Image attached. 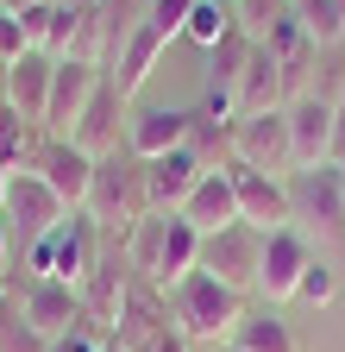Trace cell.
<instances>
[{
    "label": "cell",
    "instance_id": "cell-13",
    "mask_svg": "<svg viewBox=\"0 0 345 352\" xmlns=\"http://www.w3.org/2000/svg\"><path fill=\"white\" fill-rule=\"evenodd\" d=\"M233 189H239V220L257 233L295 227V201H289V176H264V170H239L233 164Z\"/></svg>",
    "mask_w": 345,
    "mask_h": 352
},
{
    "label": "cell",
    "instance_id": "cell-22",
    "mask_svg": "<svg viewBox=\"0 0 345 352\" xmlns=\"http://www.w3.org/2000/svg\"><path fill=\"white\" fill-rule=\"evenodd\" d=\"M182 151L201 170H233V120L207 113V107H189V139H182Z\"/></svg>",
    "mask_w": 345,
    "mask_h": 352
},
{
    "label": "cell",
    "instance_id": "cell-23",
    "mask_svg": "<svg viewBox=\"0 0 345 352\" xmlns=\"http://www.w3.org/2000/svg\"><path fill=\"white\" fill-rule=\"evenodd\" d=\"M276 107H283V69L270 57V44H257L239 95H233V113H276Z\"/></svg>",
    "mask_w": 345,
    "mask_h": 352
},
{
    "label": "cell",
    "instance_id": "cell-28",
    "mask_svg": "<svg viewBox=\"0 0 345 352\" xmlns=\"http://www.w3.org/2000/svg\"><path fill=\"white\" fill-rule=\"evenodd\" d=\"M233 13H239V32H245L251 44H270L276 19L289 13V0H233Z\"/></svg>",
    "mask_w": 345,
    "mask_h": 352
},
{
    "label": "cell",
    "instance_id": "cell-4",
    "mask_svg": "<svg viewBox=\"0 0 345 352\" xmlns=\"http://www.w3.org/2000/svg\"><path fill=\"white\" fill-rule=\"evenodd\" d=\"M7 302L19 308V321L38 333V340H45V346H57V340H69V333H82V321H88V315H82V296L69 289V283H51V277H7Z\"/></svg>",
    "mask_w": 345,
    "mask_h": 352
},
{
    "label": "cell",
    "instance_id": "cell-39",
    "mask_svg": "<svg viewBox=\"0 0 345 352\" xmlns=\"http://www.w3.org/2000/svg\"><path fill=\"white\" fill-rule=\"evenodd\" d=\"M339 170H345V164H339Z\"/></svg>",
    "mask_w": 345,
    "mask_h": 352
},
{
    "label": "cell",
    "instance_id": "cell-38",
    "mask_svg": "<svg viewBox=\"0 0 345 352\" xmlns=\"http://www.w3.org/2000/svg\"><path fill=\"white\" fill-rule=\"evenodd\" d=\"M220 352H239V346H220Z\"/></svg>",
    "mask_w": 345,
    "mask_h": 352
},
{
    "label": "cell",
    "instance_id": "cell-29",
    "mask_svg": "<svg viewBox=\"0 0 345 352\" xmlns=\"http://www.w3.org/2000/svg\"><path fill=\"white\" fill-rule=\"evenodd\" d=\"M333 296H339V271H333L326 258H314L308 271H301V283H295V302H308V308H326Z\"/></svg>",
    "mask_w": 345,
    "mask_h": 352
},
{
    "label": "cell",
    "instance_id": "cell-25",
    "mask_svg": "<svg viewBox=\"0 0 345 352\" xmlns=\"http://www.w3.org/2000/svg\"><path fill=\"white\" fill-rule=\"evenodd\" d=\"M38 145H45V126H32V120H19L13 107H0V170H32L38 164Z\"/></svg>",
    "mask_w": 345,
    "mask_h": 352
},
{
    "label": "cell",
    "instance_id": "cell-12",
    "mask_svg": "<svg viewBox=\"0 0 345 352\" xmlns=\"http://www.w3.org/2000/svg\"><path fill=\"white\" fill-rule=\"evenodd\" d=\"M95 88H101V69L95 63H57L51 76V101H45V139H75V126H82V107L95 101Z\"/></svg>",
    "mask_w": 345,
    "mask_h": 352
},
{
    "label": "cell",
    "instance_id": "cell-19",
    "mask_svg": "<svg viewBox=\"0 0 345 352\" xmlns=\"http://www.w3.org/2000/svg\"><path fill=\"white\" fill-rule=\"evenodd\" d=\"M51 76H57V57L45 51H25L13 69H7V107L32 126H45V101H51Z\"/></svg>",
    "mask_w": 345,
    "mask_h": 352
},
{
    "label": "cell",
    "instance_id": "cell-34",
    "mask_svg": "<svg viewBox=\"0 0 345 352\" xmlns=\"http://www.w3.org/2000/svg\"><path fill=\"white\" fill-rule=\"evenodd\" d=\"M51 352H107V340H101L95 327H82V333H69V340H57Z\"/></svg>",
    "mask_w": 345,
    "mask_h": 352
},
{
    "label": "cell",
    "instance_id": "cell-11",
    "mask_svg": "<svg viewBox=\"0 0 345 352\" xmlns=\"http://www.w3.org/2000/svg\"><path fill=\"white\" fill-rule=\"evenodd\" d=\"M157 333H169V296H163L157 283L132 277V289H126V302H119V321H113L107 346H113V352H145Z\"/></svg>",
    "mask_w": 345,
    "mask_h": 352
},
{
    "label": "cell",
    "instance_id": "cell-37",
    "mask_svg": "<svg viewBox=\"0 0 345 352\" xmlns=\"http://www.w3.org/2000/svg\"><path fill=\"white\" fill-rule=\"evenodd\" d=\"M195 352H220V346H195Z\"/></svg>",
    "mask_w": 345,
    "mask_h": 352
},
{
    "label": "cell",
    "instance_id": "cell-26",
    "mask_svg": "<svg viewBox=\"0 0 345 352\" xmlns=\"http://www.w3.org/2000/svg\"><path fill=\"white\" fill-rule=\"evenodd\" d=\"M289 13H295V25L308 32L320 51H333V44L345 38V0H289Z\"/></svg>",
    "mask_w": 345,
    "mask_h": 352
},
{
    "label": "cell",
    "instance_id": "cell-21",
    "mask_svg": "<svg viewBox=\"0 0 345 352\" xmlns=\"http://www.w3.org/2000/svg\"><path fill=\"white\" fill-rule=\"evenodd\" d=\"M163 51H169V38H157L151 25H139L132 38H126V51H119V63L107 69V82L119 88L126 101H139L145 95V82L157 76V63H163Z\"/></svg>",
    "mask_w": 345,
    "mask_h": 352
},
{
    "label": "cell",
    "instance_id": "cell-18",
    "mask_svg": "<svg viewBox=\"0 0 345 352\" xmlns=\"http://www.w3.org/2000/svg\"><path fill=\"white\" fill-rule=\"evenodd\" d=\"M182 220H189L201 239L226 233L233 220H239V189H233V170H207L201 183H195V195L182 201Z\"/></svg>",
    "mask_w": 345,
    "mask_h": 352
},
{
    "label": "cell",
    "instance_id": "cell-5",
    "mask_svg": "<svg viewBox=\"0 0 345 352\" xmlns=\"http://www.w3.org/2000/svg\"><path fill=\"white\" fill-rule=\"evenodd\" d=\"M289 201H295V227L320 233L333 245H345V170L320 164V170H295L289 176Z\"/></svg>",
    "mask_w": 345,
    "mask_h": 352
},
{
    "label": "cell",
    "instance_id": "cell-24",
    "mask_svg": "<svg viewBox=\"0 0 345 352\" xmlns=\"http://www.w3.org/2000/svg\"><path fill=\"white\" fill-rule=\"evenodd\" d=\"M226 346H239V352H301L295 333H289V321L276 315V308H264V315H251V308H245V321L233 327Z\"/></svg>",
    "mask_w": 345,
    "mask_h": 352
},
{
    "label": "cell",
    "instance_id": "cell-33",
    "mask_svg": "<svg viewBox=\"0 0 345 352\" xmlns=\"http://www.w3.org/2000/svg\"><path fill=\"white\" fill-rule=\"evenodd\" d=\"M25 51H32V44H25L19 19H13V13H0V69H13V63H19Z\"/></svg>",
    "mask_w": 345,
    "mask_h": 352
},
{
    "label": "cell",
    "instance_id": "cell-36",
    "mask_svg": "<svg viewBox=\"0 0 345 352\" xmlns=\"http://www.w3.org/2000/svg\"><path fill=\"white\" fill-rule=\"evenodd\" d=\"M7 183H13V176H7V170H0V208H7Z\"/></svg>",
    "mask_w": 345,
    "mask_h": 352
},
{
    "label": "cell",
    "instance_id": "cell-14",
    "mask_svg": "<svg viewBox=\"0 0 345 352\" xmlns=\"http://www.w3.org/2000/svg\"><path fill=\"white\" fill-rule=\"evenodd\" d=\"M126 126H132V101L119 95V88L101 76V88H95V101L82 107V126H75V145L88 151V157H113V151H126Z\"/></svg>",
    "mask_w": 345,
    "mask_h": 352
},
{
    "label": "cell",
    "instance_id": "cell-1",
    "mask_svg": "<svg viewBox=\"0 0 345 352\" xmlns=\"http://www.w3.org/2000/svg\"><path fill=\"white\" fill-rule=\"evenodd\" d=\"M169 296V327H176L189 346H226L233 327L245 321V296L233 283H220L213 271H189Z\"/></svg>",
    "mask_w": 345,
    "mask_h": 352
},
{
    "label": "cell",
    "instance_id": "cell-15",
    "mask_svg": "<svg viewBox=\"0 0 345 352\" xmlns=\"http://www.w3.org/2000/svg\"><path fill=\"white\" fill-rule=\"evenodd\" d=\"M283 113H289V151H295V170L333 164V101L301 95V101H289Z\"/></svg>",
    "mask_w": 345,
    "mask_h": 352
},
{
    "label": "cell",
    "instance_id": "cell-35",
    "mask_svg": "<svg viewBox=\"0 0 345 352\" xmlns=\"http://www.w3.org/2000/svg\"><path fill=\"white\" fill-rule=\"evenodd\" d=\"M145 352H195V346H189V340H182L176 327H169V333H157V340H151Z\"/></svg>",
    "mask_w": 345,
    "mask_h": 352
},
{
    "label": "cell",
    "instance_id": "cell-6",
    "mask_svg": "<svg viewBox=\"0 0 345 352\" xmlns=\"http://www.w3.org/2000/svg\"><path fill=\"white\" fill-rule=\"evenodd\" d=\"M63 201L38 183L32 170H13V183H7V208H0V227H7V239L19 245V252H32L45 233H57L63 227Z\"/></svg>",
    "mask_w": 345,
    "mask_h": 352
},
{
    "label": "cell",
    "instance_id": "cell-2",
    "mask_svg": "<svg viewBox=\"0 0 345 352\" xmlns=\"http://www.w3.org/2000/svg\"><path fill=\"white\" fill-rule=\"evenodd\" d=\"M95 220V227L107 239H126L139 227V220L151 214V195H145V164L132 151H113V157H95V189H88V208H82Z\"/></svg>",
    "mask_w": 345,
    "mask_h": 352
},
{
    "label": "cell",
    "instance_id": "cell-9",
    "mask_svg": "<svg viewBox=\"0 0 345 352\" xmlns=\"http://www.w3.org/2000/svg\"><path fill=\"white\" fill-rule=\"evenodd\" d=\"M314 258L320 252H314V239L301 227L264 233V258H257V289H264V302H295V283H301V271H308Z\"/></svg>",
    "mask_w": 345,
    "mask_h": 352
},
{
    "label": "cell",
    "instance_id": "cell-31",
    "mask_svg": "<svg viewBox=\"0 0 345 352\" xmlns=\"http://www.w3.org/2000/svg\"><path fill=\"white\" fill-rule=\"evenodd\" d=\"M0 352H51L45 340H38V333L19 321V308H13L7 296H0Z\"/></svg>",
    "mask_w": 345,
    "mask_h": 352
},
{
    "label": "cell",
    "instance_id": "cell-20",
    "mask_svg": "<svg viewBox=\"0 0 345 352\" xmlns=\"http://www.w3.org/2000/svg\"><path fill=\"white\" fill-rule=\"evenodd\" d=\"M201 164L189 157V151H169V157H151L145 164V195H151V208L157 214H182V201L195 195V183H201Z\"/></svg>",
    "mask_w": 345,
    "mask_h": 352
},
{
    "label": "cell",
    "instance_id": "cell-3",
    "mask_svg": "<svg viewBox=\"0 0 345 352\" xmlns=\"http://www.w3.org/2000/svg\"><path fill=\"white\" fill-rule=\"evenodd\" d=\"M101 252H107V233L95 227V220H88V214H63V227H57V233H45V239L25 252V271H32V277H51V283L82 289V277L101 264Z\"/></svg>",
    "mask_w": 345,
    "mask_h": 352
},
{
    "label": "cell",
    "instance_id": "cell-7",
    "mask_svg": "<svg viewBox=\"0 0 345 352\" xmlns=\"http://www.w3.org/2000/svg\"><path fill=\"white\" fill-rule=\"evenodd\" d=\"M233 164L239 170H264V176H295L289 151V113H239L233 120Z\"/></svg>",
    "mask_w": 345,
    "mask_h": 352
},
{
    "label": "cell",
    "instance_id": "cell-32",
    "mask_svg": "<svg viewBox=\"0 0 345 352\" xmlns=\"http://www.w3.org/2000/svg\"><path fill=\"white\" fill-rule=\"evenodd\" d=\"M189 13H195V0H151L145 25H151L157 38H182V32H189Z\"/></svg>",
    "mask_w": 345,
    "mask_h": 352
},
{
    "label": "cell",
    "instance_id": "cell-17",
    "mask_svg": "<svg viewBox=\"0 0 345 352\" xmlns=\"http://www.w3.org/2000/svg\"><path fill=\"white\" fill-rule=\"evenodd\" d=\"M182 139H189V107H139L132 126H126V151L139 164L182 151Z\"/></svg>",
    "mask_w": 345,
    "mask_h": 352
},
{
    "label": "cell",
    "instance_id": "cell-16",
    "mask_svg": "<svg viewBox=\"0 0 345 352\" xmlns=\"http://www.w3.org/2000/svg\"><path fill=\"white\" fill-rule=\"evenodd\" d=\"M189 271H201V233L189 227L182 214H169V220H163V233H157V252H151V271H145V283H157V289H176Z\"/></svg>",
    "mask_w": 345,
    "mask_h": 352
},
{
    "label": "cell",
    "instance_id": "cell-30",
    "mask_svg": "<svg viewBox=\"0 0 345 352\" xmlns=\"http://www.w3.org/2000/svg\"><path fill=\"white\" fill-rule=\"evenodd\" d=\"M57 13H63V0H38V7L13 13V19H19V32H25V44H32V51H51V32H57Z\"/></svg>",
    "mask_w": 345,
    "mask_h": 352
},
{
    "label": "cell",
    "instance_id": "cell-10",
    "mask_svg": "<svg viewBox=\"0 0 345 352\" xmlns=\"http://www.w3.org/2000/svg\"><path fill=\"white\" fill-rule=\"evenodd\" d=\"M257 258H264V233L245 227V220H233L226 233L201 239V271H213L220 283H233L239 296L257 289Z\"/></svg>",
    "mask_w": 345,
    "mask_h": 352
},
{
    "label": "cell",
    "instance_id": "cell-8",
    "mask_svg": "<svg viewBox=\"0 0 345 352\" xmlns=\"http://www.w3.org/2000/svg\"><path fill=\"white\" fill-rule=\"evenodd\" d=\"M32 176H38V183H45L69 214H82V208H88V189H95V157L82 151L75 139H45V145H38Z\"/></svg>",
    "mask_w": 345,
    "mask_h": 352
},
{
    "label": "cell",
    "instance_id": "cell-27",
    "mask_svg": "<svg viewBox=\"0 0 345 352\" xmlns=\"http://www.w3.org/2000/svg\"><path fill=\"white\" fill-rule=\"evenodd\" d=\"M226 32H239V13H233V0H195V13H189V32L182 38H195L201 51H213Z\"/></svg>",
    "mask_w": 345,
    "mask_h": 352
}]
</instances>
